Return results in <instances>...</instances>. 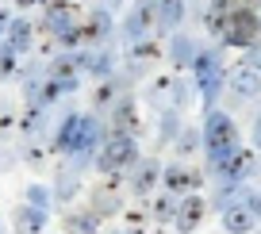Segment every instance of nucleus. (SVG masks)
<instances>
[{"label": "nucleus", "instance_id": "473e14b6", "mask_svg": "<svg viewBox=\"0 0 261 234\" xmlns=\"http://www.w3.org/2000/svg\"><path fill=\"white\" fill-rule=\"evenodd\" d=\"M242 62H246V65H253V69L261 73V39L253 42V46H246V58H242Z\"/></svg>", "mask_w": 261, "mask_h": 234}, {"label": "nucleus", "instance_id": "5701e85b", "mask_svg": "<svg viewBox=\"0 0 261 234\" xmlns=\"http://www.w3.org/2000/svg\"><path fill=\"white\" fill-rule=\"evenodd\" d=\"M230 12H234L230 0H207V4H204V27H207V35L219 39L223 27H227V19H230Z\"/></svg>", "mask_w": 261, "mask_h": 234}, {"label": "nucleus", "instance_id": "0eeeda50", "mask_svg": "<svg viewBox=\"0 0 261 234\" xmlns=\"http://www.w3.org/2000/svg\"><path fill=\"white\" fill-rule=\"evenodd\" d=\"M146 104L150 108H185L188 104V81H180V77H154L146 89Z\"/></svg>", "mask_w": 261, "mask_h": 234}, {"label": "nucleus", "instance_id": "9d476101", "mask_svg": "<svg viewBox=\"0 0 261 234\" xmlns=\"http://www.w3.org/2000/svg\"><path fill=\"white\" fill-rule=\"evenodd\" d=\"M162 54H165V50L158 46L154 39L130 42V46H127V77H130V81H135V77H146V73H150V65H154Z\"/></svg>", "mask_w": 261, "mask_h": 234}, {"label": "nucleus", "instance_id": "f3484780", "mask_svg": "<svg viewBox=\"0 0 261 234\" xmlns=\"http://www.w3.org/2000/svg\"><path fill=\"white\" fill-rule=\"evenodd\" d=\"M16 131H19V138H42V131H46V104L42 100H27V108L19 112Z\"/></svg>", "mask_w": 261, "mask_h": 234}, {"label": "nucleus", "instance_id": "dca6fc26", "mask_svg": "<svg viewBox=\"0 0 261 234\" xmlns=\"http://www.w3.org/2000/svg\"><path fill=\"white\" fill-rule=\"evenodd\" d=\"M0 42H4L12 54L27 58V54H31V42H35V27H31V19L16 16V19H12V27L4 31V39H0Z\"/></svg>", "mask_w": 261, "mask_h": 234}, {"label": "nucleus", "instance_id": "bb28decb", "mask_svg": "<svg viewBox=\"0 0 261 234\" xmlns=\"http://www.w3.org/2000/svg\"><path fill=\"white\" fill-rule=\"evenodd\" d=\"M177 203H180V196L165 192V196H158V200L150 203V215H154L158 223H173V215H177Z\"/></svg>", "mask_w": 261, "mask_h": 234}, {"label": "nucleus", "instance_id": "7ed1b4c3", "mask_svg": "<svg viewBox=\"0 0 261 234\" xmlns=\"http://www.w3.org/2000/svg\"><path fill=\"white\" fill-rule=\"evenodd\" d=\"M135 162H139V142H135V135L108 131V138L100 142V150H96V169L104 173V177H112V173L130 169Z\"/></svg>", "mask_w": 261, "mask_h": 234}, {"label": "nucleus", "instance_id": "9b49d317", "mask_svg": "<svg viewBox=\"0 0 261 234\" xmlns=\"http://www.w3.org/2000/svg\"><path fill=\"white\" fill-rule=\"evenodd\" d=\"M112 131H123V135H142V112H139V100L123 92L119 100L112 104Z\"/></svg>", "mask_w": 261, "mask_h": 234}, {"label": "nucleus", "instance_id": "72a5a7b5", "mask_svg": "<svg viewBox=\"0 0 261 234\" xmlns=\"http://www.w3.org/2000/svg\"><path fill=\"white\" fill-rule=\"evenodd\" d=\"M12 19H16V16H12V8H0V39H4V31L12 27Z\"/></svg>", "mask_w": 261, "mask_h": 234}, {"label": "nucleus", "instance_id": "7c9ffc66", "mask_svg": "<svg viewBox=\"0 0 261 234\" xmlns=\"http://www.w3.org/2000/svg\"><path fill=\"white\" fill-rule=\"evenodd\" d=\"M177 135H180V119H177V108H165V115H162V138H158V142H173Z\"/></svg>", "mask_w": 261, "mask_h": 234}, {"label": "nucleus", "instance_id": "393cba45", "mask_svg": "<svg viewBox=\"0 0 261 234\" xmlns=\"http://www.w3.org/2000/svg\"><path fill=\"white\" fill-rule=\"evenodd\" d=\"M96 223L100 219L92 211H73V215H65V234H96Z\"/></svg>", "mask_w": 261, "mask_h": 234}, {"label": "nucleus", "instance_id": "f704fd0d", "mask_svg": "<svg viewBox=\"0 0 261 234\" xmlns=\"http://www.w3.org/2000/svg\"><path fill=\"white\" fill-rule=\"evenodd\" d=\"M230 4H234V8H250V12L261 8V0H230Z\"/></svg>", "mask_w": 261, "mask_h": 234}, {"label": "nucleus", "instance_id": "c9c22d12", "mask_svg": "<svg viewBox=\"0 0 261 234\" xmlns=\"http://www.w3.org/2000/svg\"><path fill=\"white\" fill-rule=\"evenodd\" d=\"M246 203H250V207H253V215L261 219V192H250V200H246Z\"/></svg>", "mask_w": 261, "mask_h": 234}, {"label": "nucleus", "instance_id": "4468645a", "mask_svg": "<svg viewBox=\"0 0 261 234\" xmlns=\"http://www.w3.org/2000/svg\"><path fill=\"white\" fill-rule=\"evenodd\" d=\"M227 85H230L234 96H246V100L261 96V73L253 69V65H246V62H238L234 69H227Z\"/></svg>", "mask_w": 261, "mask_h": 234}, {"label": "nucleus", "instance_id": "ddd939ff", "mask_svg": "<svg viewBox=\"0 0 261 234\" xmlns=\"http://www.w3.org/2000/svg\"><path fill=\"white\" fill-rule=\"evenodd\" d=\"M200 180H204V173H200V169H188V165H180V162H173V165H165V169H162V185H165V192H173V196L196 192Z\"/></svg>", "mask_w": 261, "mask_h": 234}, {"label": "nucleus", "instance_id": "2f4dec72", "mask_svg": "<svg viewBox=\"0 0 261 234\" xmlns=\"http://www.w3.org/2000/svg\"><path fill=\"white\" fill-rule=\"evenodd\" d=\"M16 123H19V115L12 112V108H0V142H4V138H12V135H19Z\"/></svg>", "mask_w": 261, "mask_h": 234}, {"label": "nucleus", "instance_id": "20e7f679", "mask_svg": "<svg viewBox=\"0 0 261 234\" xmlns=\"http://www.w3.org/2000/svg\"><path fill=\"white\" fill-rule=\"evenodd\" d=\"M223 46H238V50H246V46H253V42L261 39V23H257V12H250V8H234L230 12V19H227V27H223Z\"/></svg>", "mask_w": 261, "mask_h": 234}, {"label": "nucleus", "instance_id": "c756f323", "mask_svg": "<svg viewBox=\"0 0 261 234\" xmlns=\"http://www.w3.org/2000/svg\"><path fill=\"white\" fill-rule=\"evenodd\" d=\"M23 200L31 203V207H42V211H46L50 203H54V192H50L46 185H31V188L23 192Z\"/></svg>", "mask_w": 261, "mask_h": 234}, {"label": "nucleus", "instance_id": "412c9836", "mask_svg": "<svg viewBox=\"0 0 261 234\" xmlns=\"http://www.w3.org/2000/svg\"><path fill=\"white\" fill-rule=\"evenodd\" d=\"M188 16L185 0H158V35H173Z\"/></svg>", "mask_w": 261, "mask_h": 234}, {"label": "nucleus", "instance_id": "a211bd4d", "mask_svg": "<svg viewBox=\"0 0 261 234\" xmlns=\"http://www.w3.org/2000/svg\"><path fill=\"white\" fill-rule=\"evenodd\" d=\"M158 180H162V165H158L154 158L130 165V192L135 196H150V188H154Z\"/></svg>", "mask_w": 261, "mask_h": 234}, {"label": "nucleus", "instance_id": "c85d7f7f", "mask_svg": "<svg viewBox=\"0 0 261 234\" xmlns=\"http://www.w3.org/2000/svg\"><path fill=\"white\" fill-rule=\"evenodd\" d=\"M19 62H23V58L12 54V50L0 42V81H12V77H19Z\"/></svg>", "mask_w": 261, "mask_h": 234}, {"label": "nucleus", "instance_id": "39448f33", "mask_svg": "<svg viewBox=\"0 0 261 234\" xmlns=\"http://www.w3.org/2000/svg\"><path fill=\"white\" fill-rule=\"evenodd\" d=\"M81 46H108L115 35V12L112 8H92V12H81Z\"/></svg>", "mask_w": 261, "mask_h": 234}, {"label": "nucleus", "instance_id": "aec40b11", "mask_svg": "<svg viewBox=\"0 0 261 234\" xmlns=\"http://www.w3.org/2000/svg\"><path fill=\"white\" fill-rule=\"evenodd\" d=\"M12 226H16V234H42L46 230V211L31 207V203H19L12 211Z\"/></svg>", "mask_w": 261, "mask_h": 234}, {"label": "nucleus", "instance_id": "f03ea898", "mask_svg": "<svg viewBox=\"0 0 261 234\" xmlns=\"http://www.w3.org/2000/svg\"><path fill=\"white\" fill-rule=\"evenodd\" d=\"M200 135H204L207 165H219L223 158H227V153L238 146V127H234V119H230L227 112H219V108H212V112H207V119H204V127H200Z\"/></svg>", "mask_w": 261, "mask_h": 234}, {"label": "nucleus", "instance_id": "2eb2a0df", "mask_svg": "<svg viewBox=\"0 0 261 234\" xmlns=\"http://www.w3.org/2000/svg\"><path fill=\"white\" fill-rule=\"evenodd\" d=\"M196 50H200V42L188 39V35H180V31H173L169 42H165V58L173 62V69H192Z\"/></svg>", "mask_w": 261, "mask_h": 234}, {"label": "nucleus", "instance_id": "a878e982", "mask_svg": "<svg viewBox=\"0 0 261 234\" xmlns=\"http://www.w3.org/2000/svg\"><path fill=\"white\" fill-rule=\"evenodd\" d=\"M204 146V135L200 131H192V127H185L177 138H173V150H177V158H188V153H196Z\"/></svg>", "mask_w": 261, "mask_h": 234}, {"label": "nucleus", "instance_id": "1a4fd4ad", "mask_svg": "<svg viewBox=\"0 0 261 234\" xmlns=\"http://www.w3.org/2000/svg\"><path fill=\"white\" fill-rule=\"evenodd\" d=\"M104 138H108V135H104V123H100V115H96V112H92V115H81V127H77V142H73V150H69V153H77V158L92 162Z\"/></svg>", "mask_w": 261, "mask_h": 234}, {"label": "nucleus", "instance_id": "6e6552de", "mask_svg": "<svg viewBox=\"0 0 261 234\" xmlns=\"http://www.w3.org/2000/svg\"><path fill=\"white\" fill-rule=\"evenodd\" d=\"M257 169V158H253V150H242V146H234V150L223 158L219 165H212V177H219L223 185H242L250 173Z\"/></svg>", "mask_w": 261, "mask_h": 234}, {"label": "nucleus", "instance_id": "6ab92c4d", "mask_svg": "<svg viewBox=\"0 0 261 234\" xmlns=\"http://www.w3.org/2000/svg\"><path fill=\"white\" fill-rule=\"evenodd\" d=\"M219 215H223V230L227 234H250L253 223H257V215H253L250 203H230V207H223Z\"/></svg>", "mask_w": 261, "mask_h": 234}, {"label": "nucleus", "instance_id": "423d86ee", "mask_svg": "<svg viewBox=\"0 0 261 234\" xmlns=\"http://www.w3.org/2000/svg\"><path fill=\"white\" fill-rule=\"evenodd\" d=\"M158 31V0H135L123 19V39L127 42H142Z\"/></svg>", "mask_w": 261, "mask_h": 234}, {"label": "nucleus", "instance_id": "f257e3e1", "mask_svg": "<svg viewBox=\"0 0 261 234\" xmlns=\"http://www.w3.org/2000/svg\"><path fill=\"white\" fill-rule=\"evenodd\" d=\"M192 85L200 89V96H204V108L212 112V108H215V96H219V89L227 85V69H223V58H219V50H215V46H200V50H196Z\"/></svg>", "mask_w": 261, "mask_h": 234}, {"label": "nucleus", "instance_id": "b1692460", "mask_svg": "<svg viewBox=\"0 0 261 234\" xmlns=\"http://www.w3.org/2000/svg\"><path fill=\"white\" fill-rule=\"evenodd\" d=\"M77 185H81V169L65 162L62 169H58V188H54V200H73V196H77Z\"/></svg>", "mask_w": 261, "mask_h": 234}, {"label": "nucleus", "instance_id": "cd10ccee", "mask_svg": "<svg viewBox=\"0 0 261 234\" xmlns=\"http://www.w3.org/2000/svg\"><path fill=\"white\" fill-rule=\"evenodd\" d=\"M115 211H119V196H115L112 188H100V192H96V203H92V215L104 219V215H115Z\"/></svg>", "mask_w": 261, "mask_h": 234}, {"label": "nucleus", "instance_id": "58836bf2", "mask_svg": "<svg viewBox=\"0 0 261 234\" xmlns=\"http://www.w3.org/2000/svg\"><path fill=\"white\" fill-rule=\"evenodd\" d=\"M100 4H104V8H112V12H119V4H123V0H100Z\"/></svg>", "mask_w": 261, "mask_h": 234}, {"label": "nucleus", "instance_id": "4c0bfd02", "mask_svg": "<svg viewBox=\"0 0 261 234\" xmlns=\"http://www.w3.org/2000/svg\"><path fill=\"white\" fill-rule=\"evenodd\" d=\"M12 4H16V8H35L39 0H12Z\"/></svg>", "mask_w": 261, "mask_h": 234}, {"label": "nucleus", "instance_id": "ea45409f", "mask_svg": "<svg viewBox=\"0 0 261 234\" xmlns=\"http://www.w3.org/2000/svg\"><path fill=\"white\" fill-rule=\"evenodd\" d=\"M39 4H42V8H46V4H65V0H39Z\"/></svg>", "mask_w": 261, "mask_h": 234}, {"label": "nucleus", "instance_id": "4be33fe9", "mask_svg": "<svg viewBox=\"0 0 261 234\" xmlns=\"http://www.w3.org/2000/svg\"><path fill=\"white\" fill-rule=\"evenodd\" d=\"M77 127H81V112H69L62 123H58L54 138H50V150H54V153H69L73 142H77Z\"/></svg>", "mask_w": 261, "mask_h": 234}, {"label": "nucleus", "instance_id": "a19ab883", "mask_svg": "<svg viewBox=\"0 0 261 234\" xmlns=\"http://www.w3.org/2000/svg\"><path fill=\"white\" fill-rule=\"evenodd\" d=\"M257 23H261V8H257Z\"/></svg>", "mask_w": 261, "mask_h": 234}, {"label": "nucleus", "instance_id": "f8f14e48", "mask_svg": "<svg viewBox=\"0 0 261 234\" xmlns=\"http://www.w3.org/2000/svg\"><path fill=\"white\" fill-rule=\"evenodd\" d=\"M204 215H207V200L196 196V192H188V196H180V203H177L173 226H177V234H192L196 226L204 223Z\"/></svg>", "mask_w": 261, "mask_h": 234}, {"label": "nucleus", "instance_id": "e433bc0d", "mask_svg": "<svg viewBox=\"0 0 261 234\" xmlns=\"http://www.w3.org/2000/svg\"><path fill=\"white\" fill-rule=\"evenodd\" d=\"M253 146L261 150V115H257V123H253Z\"/></svg>", "mask_w": 261, "mask_h": 234}]
</instances>
